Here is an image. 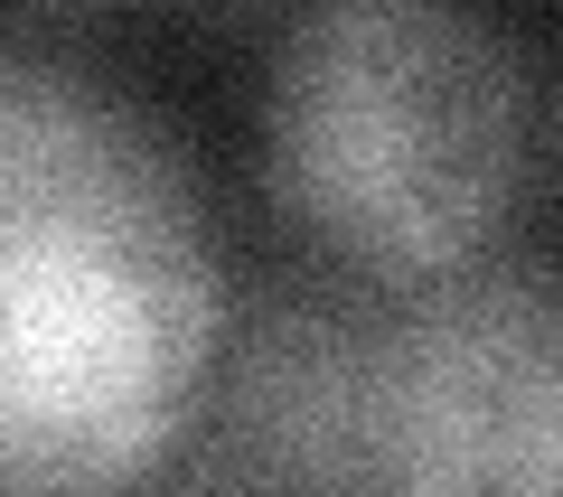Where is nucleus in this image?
<instances>
[{"mask_svg":"<svg viewBox=\"0 0 563 497\" xmlns=\"http://www.w3.org/2000/svg\"><path fill=\"white\" fill-rule=\"evenodd\" d=\"M217 319V225L169 132L85 66L0 47V497L141 478Z\"/></svg>","mask_w":563,"mask_h":497,"instance_id":"nucleus-1","label":"nucleus"},{"mask_svg":"<svg viewBox=\"0 0 563 497\" xmlns=\"http://www.w3.org/2000/svg\"><path fill=\"white\" fill-rule=\"evenodd\" d=\"M536 151L544 95L498 20L432 0H339L282 38V198L376 273H470L517 217Z\"/></svg>","mask_w":563,"mask_h":497,"instance_id":"nucleus-2","label":"nucleus"},{"mask_svg":"<svg viewBox=\"0 0 563 497\" xmlns=\"http://www.w3.org/2000/svg\"><path fill=\"white\" fill-rule=\"evenodd\" d=\"M310 376L301 451L329 497H563V319L536 254L442 273Z\"/></svg>","mask_w":563,"mask_h":497,"instance_id":"nucleus-3","label":"nucleus"}]
</instances>
